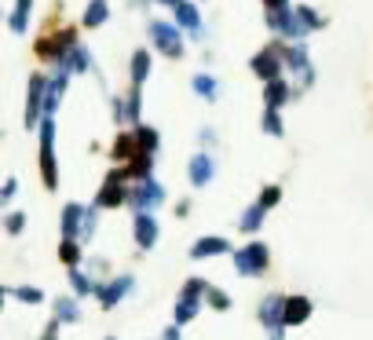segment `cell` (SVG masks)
<instances>
[{"label": "cell", "mask_w": 373, "mask_h": 340, "mask_svg": "<svg viewBox=\"0 0 373 340\" xmlns=\"http://www.w3.org/2000/svg\"><path fill=\"white\" fill-rule=\"evenodd\" d=\"M51 136H55V121H51V117H44V121H41V176H44V187H48V190L59 183L55 143H51Z\"/></svg>", "instance_id": "obj_1"}, {"label": "cell", "mask_w": 373, "mask_h": 340, "mask_svg": "<svg viewBox=\"0 0 373 340\" xmlns=\"http://www.w3.org/2000/svg\"><path fill=\"white\" fill-rule=\"evenodd\" d=\"M150 37L169 59H179L183 55V37H179V26L172 22H150Z\"/></svg>", "instance_id": "obj_2"}, {"label": "cell", "mask_w": 373, "mask_h": 340, "mask_svg": "<svg viewBox=\"0 0 373 340\" xmlns=\"http://www.w3.org/2000/svg\"><path fill=\"white\" fill-rule=\"evenodd\" d=\"M44 102H48V81L37 73V77H30V96H26V128L44 121V114H41Z\"/></svg>", "instance_id": "obj_3"}, {"label": "cell", "mask_w": 373, "mask_h": 340, "mask_svg": "<svg viewBox=\"0 0 373 340\" xmlns=\"http://www.w3.org/2000/svg\"><path fill=\"white\" fill-rule=\"evenodd\" d=\"M282 48H264L253 55V73L260 77V81H278L282 77V66H286V59H278Z\"/></svg>", "instance_id": "obj_4"}, {"label": "cell", "mask_w": 373, "mask_h": 340, "mask_svg": "<svg viewBox=\"0 0 373 340\" xmlns=\"http://www.w3.org/2000/svg\"><path fill=\"white\" fill-rule=\"evenodd\" d=\"M125 183H128L125 168H113V172H107V179H102V190H99L95 205H99V208H113V205H121V202H125Z\"/></svg>", "instance_id": "obj_5"}, {"label": "cell", "mask_w": 373, "mask_h": 340, "mask_svg": "<svg viewBox=\"0 0 373 340\" xmlns=\"http://www.w3.org/2000/svg\"><path fill=\"white\" fill-rule=\"evenodd\" d=\"M267 26H271L275 33H282V37H304L307 30H304V22H300V15H297V8H282V11H267Z\"/></svg>", "instance_id": "obj_6"}, {"label": "cell", "mask_w": 373, "mask_h": 340, "mask_svg": "<svg viewBox=\"0 0 373 340\" xmlns=\"http://www.w3.org/2000/svg\"><path fill=\"white\" fill-rule=\"evenodd\" d=\"M110 154H113V161L132 165V161L139 158V154H143V147H139V136H136V132L118 136V139H113V147H110Z\"/></svg>", "instance_id": "obj_7"}, {"label": "cell", "mask_w": 373, "mask_h": 340, "mask_svg": "<svg viewBox=\"0 0 373 340\" xmlns=\"http://www.w3.org/2000/svg\"><path fill=\"white\" fill-rule=\"evenodd\" d=\"M165 198V190H161V183L158 179H139L136 183V190H132V205H139V208H154V205H158Z\"/></svg>", "instance_id": "obj_8"}, {"label": "cell", "mask_w": 373, "mask_h": 340, "mask_svg": "<svg viewBox=\"0 0 373 340\" xmlns=\"http://www.w3.org/2000/svg\"><path fill=\"white\" fill-rule=\"evenodd\" d=\"M282 59H286V66L297 73L300 84H311V62H307V51L304 48H282Z\"/></svg>", "instance_id": "obj_9"}, {"label": "cell", "mask_w": 373, "mask_h": 340, "mask_svg": "<svg viewBox=\"0 0 373 340\" xmlns=\"http://www.w3.org/2000/svg\"><path fill=\"white\" fill-rule=\"evenodd\" d=\"M172 11H176V22L183 26L187 33H194V37L201 33V19H198V8L190 4V0H183V4H176Z\"/></svg>", "instance_id": "obj_10"}, {"label": "cell", "mask_w": 373, "mask_h": 340, "mask_svg": "<svg viewBox=\"0 0 373 340\" xmlns=\"http://www.w3.org/2000/svg\"><path fill=\"white\" fill-rule=\"evenodd\" d=\"M209 179H212V158L209 154H194V158H190V183L205 187Z\"/></svg>", "instance_id": "obj_11"}, {"label": "cell", "mask_w": 373, "mask_h": 340, "mask_svg": "<svg viewBox=\"0 0 373 340\" xmlns=\"http://www.w3.org/2000/svg\"><path fill=\"white\" fill-rule=\"evenodd\" d=\"M264 99H267V107H271V110H278L282 102H289V99H293V88H289L286 81H282V77H278V81H267Z\"/></svg>", "instance_id": "obj_12"}, {"label": "cell", "mask_w": 373, "mask_h": 340, "mask_svg": "<svg viewBox=\"0 0 373 340\" xmlns=\"http://www.w3.org/2000/svg\"><path fill=\"white\" fill-rule=\"evenodd\" d=\"M30 11H33V0H15V11L8 15L11 33H22V30H26V22H30Z\"/></svg>", "instance_id": "obj_13"}, {"label": "cell", "mask_w": 373, "mask_h": 340, "mask_svg": "<svg viewBox=\"0 0 373 340\" xmlns=\"http://www.w3.org/2000/svg\"><path fill=\"white\" fill-rule=\"evenodd\" d=\"M110 15V8H107V0H92V4L84 8V26L88 30H95V26H102Z\"/></svg>", "instance_id": "obj_14"}, {"label": "cell", "mask_w": 373, "mask_h": 340, "mask_svg": "<svg viewBox=\"0 0 373 340\" xmlns=\"http://www.w3.org/2000/svg\"><path fill=\"white\" fill-rule=\"evenodd\" d=\"M147 77H150V55H147V51H136V55H132V84L139 88Z\"/></svg>", "instance_id": "obj_15"}, {"label": "cell", "mask_w": 373, "mask_h": 340, "mask_svg": "<svg viewBox=\"0 0 373 340\" xmlns=\"http://www.w3.org/2000/svg\"><path fill=\"white\" fill-rule=\"evenodd\" d=\"M238 260H242V267H246V271H256L267 260V249H264V245H253V249H246Z\"/></svg>", "instance_id": "obj_16"}, {"label": "cell", "mask_w": 373, "mask_h": 340, "mask_svg": "<svg viewBox=\"0 0 373 340\" xmlns=\"http://www.w3.org/2000/svg\"><path fill=\"white\" fill-rule=\"evenodd\" d=\"M136 234H139V242H143V245H150L154 234H158V224H154L150 216H139L136 220Z\"/></svg>", "instance_id": "obj_17"}, {"label": "cell", "mask_w": 373, "mask_h": 340, "mask_svg": "<svg viewBox=\"0 0 373 340\" xmlns=\"http://www.w3.org/2000/svg\"><path fill=\"white\" fill-rule=\"evenodd\" d=\"M297 15H300V22H304V30H307V33H311V30H322V22H326L322 15H315V11L307 8V4H300V8H297Z\"/></svg>", "instance_id": "obj_18"}, {"label": "cell", "mask_w": 373, "mask_h": 340, "mask_svg": "<svg viewBox=\"0 0 373 340\" xmlns=\"http://www.w3.org/2000/svg\"><path fill=\"white\" fill-rule=\"evenodd\" d=\"M136 136H139V147H143V154H154V150H158V132H154V128L139 125Z\"/></svg>", "instance_id": "obj_19"}, {"label": "cell", "mask_w": 373, "mask_h": 340, "mask_svg": "<svg viewBox=\"0 0 373 340\" xmlns=\"http://www.w3.org/2000/svg\"><path fill=\"white\" fill-rule=\"evenodd\" d=\"M194 91L205 96V99H216V81H212V77H205V73H198L194 77Z\"/></svg>", "instance_id": "obj_20"}, {"label": "cell", "mask_w": 373, "mask_h": 340, "mask_svg": "<svg viewBox=\"0 0 373 340\" xmlns=\"http://www.w3.org/2000/svg\"><path fill=\"white\" fill-rule=\"evenodd\" d=\"M136 117H139V88L132 84V91L125 99V121H136Z\"/></svg>", "instance_id": "obj_21"}, {"label": "cell", "mask_w": 373, "mask_h": 340, "mask_svg": "<svg viewBox=\"0 0 373 340\" xmlns=\"http://www.w3.org/2000/svg\"><path fill=\"white\" fill-rule=\"evenodd\" d=\"M264 132H267V136H282V121H278V110H271V107H267V114H264Z\"/></svg>", "instance_id": "obj_22"}, {"label": "cell", "mask_w": 373, "mask_h": 340, "mask_svg": "<svg viewBox=\"0 0 373 340\" xmlns=\"http://www.w3.org/2000/svg\"><path fill=\"white\" fill-rule=\"evenodd\" d=\"M278 198H282V190H278V187H264V194H260V208L267 213V208H271Z\"/></svg>", "instance_id": "obj_23"}, {"label": "cell", "mask_w": 373, "mask_h": 340, "mask_svg": "<svg viewBox=\"0 0 373 340\" xmlns=\"http://www.w3.org/2000/svg\"><path fill=\"white\" fill-rule=\"evenodd\" d=\"M220 249H224V242H220V238H209V242H198V245H194V253H198V256H205V253H220Z\"/></svg>", "instance_id": "obj_24"}, {"label": "cell", "mask_w": 373, "mask_h": 340, "mask_svg": "<svg viewBox=\"0 0 373 340\" xmlns=\"http://www.w3.org/2000/svg\"><path fill=\"white\" fill-rule=\"evenodd\" d=\"M260 216H264V208H260V205H253L249 213H246V220H242V227H246V231H253L256 224H260Z\"/></svg>", "instance_id": "obj_25"}, {"label": "cell", "mask_w": 373, "mask_h": 340, "mask_svg": "<svg viewBox=\"0 0 373 340\" xmlns=\"http://www.w3.org/2000/svg\"><path fill=\"white\" fill-rule=\"evenodd\" d=\"M77 220H81V208H77V205H70V208H66V234H73Z\"/></svg>", "instance_id": "obj_26"}, {"label": "cell", "mask_w": 373, "mask_h": 340, "mask_svg": "<svg viewBox=\"0 0 373 340\" xmlns=\"http://www.w3.org/2000/svg\"><path fill=\"white\" fill-rule=\"evenodd\" d=\"M307 315V304L304 300H289V319H304Z\"/></svg>", "instance_id": "obj_27"}, {"label": "cell", "mask_w": 373, "mask_h": 340, "mask_svg": "<svg viewBox=\"0 0 373 340\" xmlns=\"http://www.w3.org/2000/svg\"><path fill=\"white\" fill-rule=\"evenodd\" d=\"M264 8L267 11H282V8H289V0H264Z\"/></svg>", "instance_id": "obj_28"}, {"label": "cell", "mask_w": 373, "mask_h": 340, "mask_svg": "<svg viewBox=\"0 0 373 340\" xmlns=\"http://www.w3.org/2000/svg\"><path fill=\"white\" fill-rule=\"evenodd\" d=\"M8 231H22V216H19V213L8 216Z\"/></svg>", "instance_id": "obj_29"}, {"label": "cell", "mask_w": 373, "mask_h": 340, "mask_svg": "<svg viewBox=\"0 0 373 340\" xmlns=\"http://www.w3.org/2000/svg\"><path fill=\"white\" fill-rule=\"evenodd\" d=\"M158 4H169V8H176V4H183V0H158Z\"/></svg>", "instance_id": "obj_30"}]
</instances>
